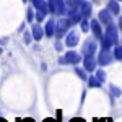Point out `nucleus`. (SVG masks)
<instances>
[{"mask_svg": "<svg viewBox=\"0 0 122 122\" xmlns=\"http://www.w3.org/2000/svg\"><path fill=\"white\" fill-rule=\"evenodd\" d=\"M80 26H81V31H85V33H86L88 29L91 28V23H88V20H86V18H83L81 21H80Z\"/></svg>", "mask_w": 122, "mask_h": 122, "instance_id": "dca6fc26", "label": "nucleus"}, {"mask_svg": "<svg viewBox=\"0 0 122 122\" xmlns=\"http://www.w3.org/2000/svg\"><path fill=\"white\" fill-rule=\"evenodd\" d=\"M33 38L36 39V41H41L42 39V36H44V31H42V28L39 26V23L38 25H33Z\"/></svg>", "mask_w": 122, "mask_h": 122, "instance_id": "9b49d317", "label": "nucleus"}, {"mask_svg": "<svg viewBox=\"0 0 122 122\" xmlns=\"http://www.w3.org/2000/svg\"><path fill=\"white\" fill-rule=\"evenodd\" d=\"M114 57H116L117 60L122 59V46H116L114 47Z\"/></svg>", "mask_w": 122, "mask_h": 122, "instance_id": "f3484780", "label": "nucleus"}, {"mask_svg": "<svg viewBox=\"0 0 122 122\" xmlns=\"http://www.w3.org/2000/svg\"><path fill=\"white\" fill-rule=\"evenodd\" d=\"M56 49H57V51H60V49H62V46H60V42H57V44H56Z\"/></svg>", "mask_w": 122, "mask_h": 122, "instance_id": "b1692460", "label": "nucleus"}, {"mask_svg": "<svg viewBox=\"0 0 122 122\" xmlns=\"http://www.w3.org/2000/svg\"><path fill=\"white\" fill-rule=\"evenodd\" d=\"M96 52V42L93 39H86L83 44V54L85 56H93Z\"/></svg>", "mask_w": 122, "mask_h": 122, "instance_id": "39448f33", "label": "nucleus"}, {"mask_svg": "<svg viewBox=\"0 0 122 122\" xmlns=\"http://www.w3.org/2000/svg\"><path fill=\"white\" fill-rule=\"evenodd\" d=\"M67 2H72V0H67Z\"/></svg>", "mask_w": 122, "mask_h": 122, "instance_id": "cd10ccee", "label": "nucleus"}, {"mask_svg": "<svg viewBox=\"0 0 122 122\" xmlns=\"http://www.w3.org/2000/svg\"><path fill=\"white\" fill-rule=\"evenodd\" d=\"M91 31H93V34L98 39H101L104 36L103 31H101V21L99 20H91Z\"/></svg>", "mask_w": 122, "mask_h": 122, "instance_id": "6e6552de", "label": "nucleus"}, {"mask_svg": "<svg viewBox=\"0 0 122 122\" xmlns=\"http://www.w3.org/2000/svg\"><path fill=\"white\" fill-rule=\"evenodd\" d=\"M33 7L36 8V11H41L44 15L49 13V5L46 3V0H33Z\"/></svg>", "mask_w": 122, "mask_h": 122, "instance_id": "423d86ee", "label": "nucleus"}, {"mask_svg": "<svg viewBox=\"0 0 122 122\" xmlns=\"http://www.w3.org/2000/svg\"><path fill=\"white\" fill-rule=\"evenodd\" d=\"M65 44H67L68 47H75L76 44H78V34H76V31H70V33L67 34Z\"/></svg>", "mask_w": 122, "mask_h": 122, "instance_id": "9d476101", "label": "nucleus"}, {"mask_svg": "<svg viewBox=\"0 0 122 122\" xmlns=\"http://www.w3.org/2000/svg\"><path fill=\"white\" fill-rule=\"evenodd\" d=\"M107 10H109L112 15H119V11H121V7H119V3H117L116 0H111V2L107 3Z\"/></svg>", "mask_w": 122, "mask_h": 122, "instance_id": "4468645a", "label": "nucleus"}, {"mask_svg": "<svg viewBox=\"0 0 122 122\" xmlns=\"http://www.w3.org/2000/svg\"><path fill=\"white\" fill-rule=\"evenodd\" d=\"M56 5H57V15H65V13H68V8H67L64 0H56Z\"/></svg>", "mask_w": 122, "mask_h": 122, "instance_id": "ddd939ff", "label": "nucleus"}, {"mask_svg": "<svg viewBox=\"0 0 122 122\" xmlns=\"http://www.w3.org/2000/svg\"><path fill=\"white\" fill-rule=\"evenodd\" d=\"M75 73H76L78 76H80L81 80H86V73H85V70H83V68H75Z\"/></svg>", "mask_w": 122, "mask_h": 122, "instance_id": "aec40b11", "label": "nucleus"}, {"mask_svg": "<svg viewBox=\"0 0 122 122\" xmlns=\"http://www.w3.org/2000/svg\"><path fill=\"white\" fill-rule=\"evenodd\" d=\"M111 93H112L114 96H116V98H117V96H119V94H121V90H119V88H117V86H114V85H111Z\"/></svg>", "mask_w": 122, "mask_h": 122, "instance_id": "412c9836", "label": "nucleus"}, {"mask_svg": "<svg viewBox=\"0 0 122 122\" xmlns=\"http://www.w3.org/2000/svg\"><path fill=\"white\" fill-rule=\"evenodd\" d=\"M46 34L49 38L56 34V21H54V20H49L46 23Z\"/></svg>", "mask_w": 122, "mask_h": 122, "instance_id": "f8f14e48", "label": "nucleus"}, {"mask_svg": "<svg viewBox=\"0 0 122 122\" xmlns=\"http://www.w3.org/2000/svg\"><path fill=\"white\" fill-rule=\"evenodd\" d=\"M98 18H99V21H101V23H104V25H109V23H112V13H111L107 8H106V10H101Z\"/></svg>", "mask_w": 122, "mask_h": 122, "instance_id": "1a4fd4ad", "label": "nucleus"}, {"mask_svg": "<svg viewBox=\"0 0 122 122\" xmlns=\"http://www.w3.org/2000/svg\"><path fill=\"white\" fill-rule=\"evenodd\" d=\"M0 52H2V47H0Z\"/></svg>", "mask_w": 122, "mask_h": 122, "instance_id": "bb28decb", "label": "nucleus"}, {"mask_svg": "<svg viewBox=\"0 0 122 122\" xmlns=\"http://www.w3.org/2000/svg\"><path fill=\"white\" fill-rule=\"evenodd\" d=\"M70 25H72L70 18H60V20H57V21H56V36H57V38H62L67 31H68Z\"/></svg>", "mask_w": 122, "mask_h": 122, "instance_id": "f03ea898", "label": "nucleus"}, {"mask_svg": "<svg viewBox=\"0 0 122 122\" xmlns=\"http://www.w3.org/2000/svg\"><path fill=\"white\" fill-rule=\"evenodd\" d=\"M119 28L122 29V16H121V20H119Z\"/></svg>", "mask_w": 122, "mask_h": 122, "instance_id": "393cba45", "label": "nucleus"}, {"mask_svg": "<svg viewBox=\"0 0 122 122\" xmlns=\"http://www.w3.org/2000/svg\"><path fill=\"white\" fill-rule=\"evenodd\" d=\"M47 5H49V11H51V13H57L56 0H47Z\"/></svg>", "mask_w": 122, "mask_h": 122, "instance_id": "a211bd4d", "label": "nucleus"}, {"mask_svg": "<svg viewBox=\"0 0 122 122\" xmlns=\"http://www.w3.org/2000/svg\"><path fill=\"white\" fill-rule=\"evenodd\" d=\"M96 76L99 78V81H106V72H104L103 68H99V70L96 72Z\"/></svg>", "mask_w": 122, "mask_h": 122, "instance_id": "6ab92c4d", "label": "nucleus"}, {"mask_svg": "<svg viewBox=\"0 0 122 122\" xmlns=\"http://www.w3.org/2000/svg\"><path fill=\"white\" fill-rule=\"evenodd\" d=\"M88 83H90L91 88H99V86H101V81H99L98 76H90V78H88Z\"/></svg>", "mask_w": 122, "mask_h": 122, "instance_id": "2eb2a0df", "label": "nucleus"}, {"mask_svg": "<svg viewBox=\"0 0 122 122\" xmlns=\"http://www.w3.org/2000/svg\"><path fill=\"white\" fill-rule=\"evenodd\" d=\"M23 2H26V0H23Z\"/></svg>", "mask_w": 122, "mask_h": 122, "instance_id": "c756f323", "label": "nucleus"}, {"mask_svg": "<svg viewBox=\"0 0 122 122\" xmlns=\"http://www.w3.org/2000/svg\"><path fill=\"white\" fill-rule=\"evenodd\" d=\"M119 28L114 25V23H109L107 25V29H106V33H104V36L109 39V42L112 44V46H116L117 44V41H119Z\"/></svg>", "mask_w": 122, "mask_h": 122, "instance_id": "7ed1b4c3", "label": "nucleus"}, {"mask_svg": "<svg viewBox=\"0 0 122 122\" xmlns=\"http://www.w3.org/2000/svg\"><path fill=\"white\" fill-rule=\"evenodd\" d=\"M83 65H85V70L86 72H93L94 68H96V59L93 56H85Z\"/></svg>", "mask_w": 122, "mask_h": 122, "instance_id": "0eeeda50", "label": "nucleus"}, {"mask_svg": "<svg viewBox=\"0 0 122 122\" xmlns=\"http://www.w3.org/2000/svg\"><path fill=\"white\" fill-rule=\"evenodd\" d=\"M29 41H31V36H29V33H25V42L28 44Z\"/></svg>", "mask_w": 122, "mask_h": 122, "instance_id": "4be33fe9", "label": "nucleus"}, {"mask_svg": "<svg viewBox=\"0 0 122 122\" xmlns=\"http://www.w3.org/2000/svg\"><path fill=\"white\" fill-rule=\"evenodd\" d=\"M112 59H114V54H111V52H109V49H103V51L99 52L98 62H99L103 67H106V65H109V64L112 62Z\"/></svg>", "mask_w": 122, "mask_h": 122, "instance_id": "20e7f679", "label": "nucleus"}, {"mask_svg": "<svg viewBox=\"0 0 122 122\" xmlns=\"http://www.w3.org/2000/svg\"><path fill=\"white\" fill-rule=\"evenodd\" d=\"M59 62L62 64V65H78V62H81V57L78 52H73V51H70V52H67L64 57H60L59 59Z\"/></svg>", "mask_w": 122, "mask_h": 122, "instance_id": "f257e3e1", "label": "nucleus"}, {"mask_svg": "<svg viewBox=\"0 0 122 122\" xmlns=\"http://www.w3.org/2000/svg\"><path fill=\"white\" fill-rule=\"evenodd\" d=\"M0 122H7V121H3V119H0Z\"/></svg>", "mask_w": 122, "mask_h": 122, "instance_id": "a878e982", "label": "nucleus"}, {"mask_svg": "<svg viewBox=\"0 0 122 122\" xmlns=\"http://www.w3.org/2000/svg\"><path fill=\"white\" fill-rule=\"evenodd\" d=\"M94 2H98V0H94Z\"/></svg>", "mask_w": 122, "mask_h": 122, "instance_id": "c85d7f7f", "label": "nucleus"}, {"mask_svg": "<svg viewBox=\"0 0 122 122\" xmlns=\"http://www.w3.org/2000/svg\"><path fill=\"white\" fill-rule=\"evenodd\" d=\"M28 21H33V10H28Z\"/></svg>", "mask_w": 122, "mask_h": 122, "instance_id": "5701e85b", "label": "nucleus"}]
</instances>
